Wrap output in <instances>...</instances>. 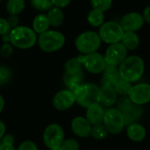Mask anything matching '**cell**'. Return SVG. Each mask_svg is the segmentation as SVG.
Segmentation results:
<instances>
[{"mask_svg":"<svg viewBox=\"0 0 150 150\" xmlns=\"http://www.w3.org/2000/svg\"><path fill=\"white\" fill-rule=\"evenodd\" d=\"M11 31V27L8 23L7 19L4 18H0V36L9 34Z\"/></svg>","mask_w":150,"mask_h":150,"instance_id":"e575fe53","label":"cell"},{"mask_svg":"<svg viewBox=\"0 0 150 150\" xmlns=\"http://www.w3.org/2000/svg\"><path fill=\"white\" fill-rule=\"evenodd\" d=\"M30 2L33 8L39 11H48L53 7L51 0H30Z\"/></svg>","mask_w":150,"mask_h":150,"instance_id":"f546056e","label":"cell"},{"mask_svg":"<svg viewBox=\"0 0 150 150\" xmlns=\"http://www.w3.org/2000/svg\"><path fill=\"white\" fill-rule=\"evenodd\" d=\"M2 1H3V0H0V3H1V2H2Z\"/></svg>","mask_w":150,"mask_h":150,"instance_id":"f6af8a7d","label":"cell"},{"mask_svg":"<svg viewBox=\"0 0 150 150\" xmlns=\"http://www.w3.org/2000/svg\"><path fill=\"white\" fill-rule=\"evenodd\" d=\"M121 79L133 83L139 81L145 72V62L139 55H129L118 67Z\"/></svg>","mask_w":150,"mask_h":150,"instance_id":"6da1fadb","label":"cell"},{"mask_svg":"<svg viewBox=\"0 0 150 150\" xmlns=\"http://www.w3.org/2000/svg\"><path fill=\"white\" fill-rule=\"evenodd\" d=\"M25 7V0H7L6 11L9 15H18Z\"/></svg>","mask_w":150,"mask_h":150,"instance_id":"603a6c76","label":"cell"},{"mask_svg":"<svg viewBox=\"0 0 150 150\" xmlns=\"http://www.w3.org/2000/svg\"><path fill=\"white\" fill-rule=\"evenodd\" d=\"M76 57L82 63L83 69L91 74L98 75L103 73L107 65L104 55L98 52L87 54H80Z\"/></svg>","mask_w":150,"mask_h":150,"instance_id":"ba28073f","label":"cell"},{"mask_svg":"<svg viewBox=\"0 0 150 150\" xmlns=\"http://www.w3.org/2000/svg\"><path fill=\"white\" fill-rule=\"evenodd\" d=\"M0 150H17L15 149V147L11 144H4V143H1L0 145Z\"/></svg>","mask_w":150,"mask_h":150,"instance_id":"60d3db41","label":"cell"},{"mask_svg":"<svg viewBox=\"0 0 150 150\" xmlns=\"http://www.w3.org/2000/svg\"><path fill=\"white\" fill-rule=\"evenodd\" d=\"M66 39L62 33L55 30H47L38 35L37 43L40 48L46 53H53L60 50L65 44Z\"/></svg>","mask_w":150,"mask_h":150,"instance_id":"277c9868","label":"cell"},{"mask_svg":"<svg viewBox=\"0 0 150 150\" xmlns=\"http://www.w3.org/2000/svg\"><path fill=\"white\" fill-rule=\"evenodd\" d=\"M11 78V71L6 67H0V85L8 83Z\"/></svg>","mask_w":150,"mask_h":150,"instance_id":"d6a6232c","label":"cell"},{"mask_svg":"<svg viewBox=\"0 0 150 150\" xmlns=\"http://www.w3.org/2000/svg\"><path fill=\"white\" fill-rule=\"evenodd\" d=\"M11 44L19 49H29L33 47L38 40V34L32 27L18 25L11 29L10 33Z\"/></svg>","mask_w":150,"mask_h":150,"instance_id":"7a4b0ae2","label":"cell"},{"mask_svg":"<svg viewBox=\"0 0 150 150\" xmlns=\"http://www.w3.org/2000/svg\"><path fill=\"white\" fill-rule=\"evenodd\" d=\"M65 140L63 128L58 124L48 125L43 133V142L49 149L61 147Z\"/></svg>","mask_w":150,"mask_h":150,"instance_id":"9c48e42d","label":"cell"},{"mask_svg":"<svg viewBox=\"0 0 150 150\" xmlns=\"http://www.w3.org/2000/svg\"><path fill=\"white\" fill-rule=\"evenodd\" d=\"M132 86H133L132 83H130L123 79H120L113 87H114L115 91L117 92L118 96L124 97V96H128Z\"/></svg>","mask_w":150,"mask_h":150,"instance_id":"f1b7e54d","label":"cell"},{"mask_svg":"<svg viewBox=\"0 0 150 150\" xmlns=\"http://www.w3.org/2000/svg\"><path fill=\"white\" fill-rule=\"evenodd\" d=\"M4 97L0 94V113L4 110Z\"/></svg>","mask_w":150,"mask_h":150,"instance_id":"7bdbcfd3","label":"cell"},{"mask_svg":"<svg viewBox=\"0 0 150 150\" xmlns=\"http://www.w3.org/2000/svg\"><path fill=\"white\" fill-rule=\"evenodd\" d=\"M145 20L142 13L131 11L126 13L120 19V25L125 32H134L141 30L144 25Z\"/></svg>","mask_w":150,"mask_h":150,"instance_id":"8fae6325","label":"cell"},{"mask_svg":"<svg viewBox=\"0 0 150 150\" xmlns=\"http://www.w3.org/2000/svg\"><path fill=\"white\" fill-rule=\"evenodd\" d=\"M87 21L93 27H100L105 22V12H103L99 10H97V9H92L88 13Z\"/></svg>","mask_w":150,"mask_h":150,"instance_id":"7402d4cb","label":"cell"},{"mask_svg":"<svg viewBox=\"0 0 150 150\" xmlns=\"http://www.w3.org/2000/svg\"><path fill=\"white\" fill-rule=\"evenodd\" d=\"M72 0H51L53 6L54 7H58L61 9H63L67 6L69 5V4L71 3Z\"/></svg>","mask_w":150,"mask_h":150,"instance_id":"74e56055","label":"cell"},{"mask_svg":"<svg viewBox=\"0 0 150 150\" xmlns=\"http://www.w3.org/2000/svg\"><path fill=\"white\" fill-rule=\"evenodd\" d=\"M83 78V72L78 73V74H64L63 76V82L65 85L69 88V90L79 85L82 83Z\"/></svg>","mask_w":150,"mask_h":150,"instance_id":"484cf974","label":"cell"},{"mask_svg":"<svg viewBox=\"0 0 150 150\" xmlns=\"http://www.w3.org/2000/svg\"><path fill=\"white\" fill-rule=\"evenodd\" d=\"M142 106L137 105H134V106L128 112H127L125 114H123L126 126L135 123L140 119V117L142 116Z\"/></svg>","mask_w":150,"mask_h":150,"instance_id":"cb8c5ba5","label":"cell"},{"mask_svg":"<svg viewBox=\"0 0 150 150\" xmlns=\"http://www.w3.org/2000/svg\"><path fill=\"white\" fill-rule=\"evenodd\" d=\"M5 129H6L5 124L2 120H0V141L5 134Z\"/></svg>","mask_w":150,"mask_h":150,"instance_id":"b9f144b4","label":"cell"},{"mask_svg":"<svg viewBox=\"0 0 150 150\" xmlns=\"http://www.w3.org/2000/svg\"><path fill=\"white\" fill-rule=\"evenodd\" d=\"M108 134H109V133L103 124L92 126L91 133V136L92 138L98 140V141H101V140L105 139L108 136Z\"/></svg>","mask_w":150,"mask_h":150,"instance_id":"83f0119b","label":"cell"},{"mask_svg":"<svg viewBox=\"0 0 150 150\" xmlns=\"http://www.w3.org/2000/svg\"><path fill=\"white\" fill-rule=\"evenodd\" d=\"M103 125L105 127L109 134H119L126 127L124 115L116 107H110L105 110Z\"/></svg>","mask_w":150,"mask_h":150,"instance_id":"52a82bcc","label":"cell"},{"mask_svg":"<svg viewBox=\"0 0 150 150\" xmlns=\"http://www.w3.org/2000/svg\"><path fill=\"white\" fill-rule=\"evenodd\" d=\"M83 65L77 59V57L70 58L65 63L64 69L67 74H78L83 73Z\"/></svg>","mask_w":150,"mask_h":150,"instance_id":"d4e9b609","label":"cell"},{"mask_svg":"<svg viewBox=\"0 0 150 150\" xmlns=\"http://www.w3.org/2000/svg\"><path fill=\"white\" fill-rule=\"evenodd\" d=\"M79 143L75 139H67L64 140L62 144L61 145V149L62 150H79Z\"/></svg>","mask_w":150,"mask_h":150,"instance_id":"1f68e13d","label":"cell"},{"mask_svg":"<svg viewBox=\"0 0 150 150\" xmlns=\"http://www.w3.org/2000/svg\"><path fill=\"white\" fill-rule=\"evenodd\" d=\"M127 135L132 142H141L146 138L147 131L143 125L135 122L127 126Z\"/></svg>","mask_w":150,"mask_h":150,"instance_id":"e0dca14e","label":"cell"},{"mask_svg":"<svg viewBox=\"0 0 150 150\" xmlns=\"http://www.w3.org/2000/svg\"><path fill=\"white\" fill-rule=\"evenodd\" d=\"M0 67H1V66H0Z\"/></svg>","mask_w":150,"mask_h":150,"instance_id":"bcb514c9","label":"cell"},{"mask_svg":"<svg viewBox=\"0 0 150 150\" xmlns=\"http://www.w3.org/2000/svg\"><path fill=\"white\" fill-rule=\"evenodd\" d=\"M140 37L134 32H125L121 40V43L128 51H134L140 46Z\"/></svg>","mask_w":150,"mask_h":150,"instance_id":"ffe728a7","label":"cell"},{"mask_svg":"<svg viewBox=\"0 0 150 150\" xmlns=\"http://www.w3.org/2000/svg\"><path fill=\"white\" fill-rule=\"evenodd\" d=\"M13 46L11 43H4L0 47V55L3 58H9L13 53Z\"/></svg>","mask_w":150,"mask_h":150,"instance_id":"836d02e7","label":"cell"},{"mask_svg":"<svg viewBox=\"0 0 150 150\" xmlns=\"http://www.w3.org/2000/svg\"><path fill=\"white\" fill-rule=\"evenodd\" d=\"M134 104L132 102V100L128 96H124L118 98L116 103V108L120 112H122V114H125L134 106Z\"/></svg>","mask_w":150,"mask_h":150,"instance_id":"4316f807","label":"cell"},{"mask_svg":"<svg viewBox=\"0 0 150 150\" xmlns=\"http://www.w3.org/2000/svg\"><path fill=\"white\" fill-rule=\"evenodd\" d=\"M142 16L144 18L145 22H147L148 24H150V5H148L142 12Z\"/></svg>","mask_w":150,"mask_h":150,"instance_id":"ab89813d","label":"cell"},{"mask_svg":"<svg viewBox=\"0 0 150 150\" xmlns=\"http://www.w3.org/2000/svg\"><path fill=\"white\" fill-rule=\"evenodd\" d=\"M1 142L2 143H4V144H11L13 145L14 143V137L11 134H4V136L2 138L1 140Z\"/></svg>","mask_w":150,"mask_h":150,"instance_id":"f35d334b","label":"cell"},{"mask_svg":"<svg viewBox=\"0 0 150 150\" xmlns=\"http://www.w3.org/2000/svg\"><path fill=\"white\" fill-rule=\"evenodd\" d=\"M102 40L98 35V33L93 31H85L80 33L76 40L75 46L81 54H87L94 52H98L101 47Z\"/></svg>","mask_w":150,"mask_h":150,"instance_id":"5b68a950","label":"cell"},{"mask_svg":"<svg viewBox=\"0 0 150 150\" xmlns=\"http://www.w3.org/2000/svg\"><path fill=\"white\" fill-rule=\"evenodd\" d=\"M128 50L121 42L109 45L104 54L107 65L119 67L124 60L128 56Z\"/></svg>","mask_w":150,"mask_h":150,"instance_id":"30bf717a","label":"cell"},{"mask_svg":"<svg viewBox=\"0 0 150 150\" xmlns=\"http://www.w3.org/2000/svg\"><path fill=\"white\" fill-rule=\"evenodd\" d=\"M125 31L120 23L115 21H105L98 30V35L102 42L112 45L121 41Z\"/></svg>","mask_w":150,"mask_h":150,"instance_id":"8992f818","label":"cell"},{"mask_svg":"<svg viewBox=\"0 0 150 150\" xmlns=\"http://www.w3.org/2000/svg\"><path fill=\"white\" fill-rule=\"evenodd\" d=\"M128 97L134 105H144L150 102V84L142 83L133 85Z\"/></svg>","mask_w":150,"mask_h":150,"instance_id":"7c38bea8","label":"cell"},{"mask_svg":"<svg viewBox=\"0 0 150 150\" xmlns=\"http://www.w3.org/2000/svg\"><path fill=\"white\" fill-rule=\"evenodd\" d=\"M105 112V110L104 109V106L99 103H97L86 108L85 118L91 123V126L103 124Z\"/></svg>","mask_w":150,"mask_h":150,"instance_id":"2e32d148","label":"cell"},{"mask_svg":"<svg viewBox=\"0 0 150 150\" xmlns=\"http://www.w3.org/2000/svg\"><path fill=\"white\" fill-rule=\"evenodd\" d=\"M92 9L99 10L103 12L107 11L112 5V0H90Z\"/></svg>","mask_w":150,"mask_h":150,"instance_id":"4dcf8cb0","label":"cell"},{"mask_svg":"<svg viewBox=\"0 0 150 150\" xmlns=\"http://www.w3.org/2000/svg\"><path fill=\"white\" fill-rule=\"evenodd\" d=\"M8 23L10 24L11 29L17 27L19 25V18L18 15H9L8 18H6Z\"/></svg>","mask_w":150,"mask_h":150,"instance_id":"8d00e7d4","label":"cell"},{"mask_svg":"<svg viewBox=\"0 0 150 150\" xmlns=\"http://www.w3.org/2000/svg\"><path fill=\"white\" fill-rule=\"evenodd\" d=\"M17 150H38V147L32 141H25L18 146Z\"/></svg>","mask_w":150,"mask_h":150,"instance_id":"d590c367","label":"cell"},{"mask_svg":"<svg viewBox=\"0 0 150 150\" xmlns=\"http://www.w3.org/2000/svg\"><path fill=\"white\" fill-rule=\"evenodd\" d=\"M121 79L119 68L112 65H106L102 73V83L114 86Z\"/></svg>","mask_w":150,"mask_h":150,"instance_id":"ac0fdd59","label":"cell"},{"mask_svg":"<svg viewBox=\"0 0 150 150\" xmlns=\"http://www.w3.org/2000/svg\"><path fill=\"white\" fill-rule=\"evenodd\" d=\"M53 106L58 111H67L76 103V97L70 90L58 91L53 98Z\"/></svg>","mask_w":150,"mask_h":150,"instance_id":"4fadbf2b","label":"cell"},{"mask_svg":"<svg viewBox=\"0 0 150 150\" xmlns=\"http://www.w3.org/2000/svg\"><path fill=\"white\" fill-rule=\"evenodd\" d=\"M71 130L79 138H87L91 136L92 126L85 117L77 116L71 121Z\"/></svg>","mask_w":150,"mask_h":150,"instance_id":"5bb4252c","label":"cell"},{"mask_svg":"<svg viewBox=\"0 0 150 150\" xmlns=\"http://www.w3.org/2000/svg\"><path fill=\"white\" fill-rule=\"evenodd\" d=\"M50 150H62L61 149V147H58V148H54V149H52Z\"/></svg>","mask_w":150,"mask_h":150,"instance_id":"ee69618b","label":"cell"},{"mask_svg":"<svg viewBox=\"0 0 150 150\" xmlns=\"http://www.w3.org/2000/svg\"><path fill=\"white\" fill-rule=\"evenodd\" d=\"M47 16L49 20L50 26L59 27L64 22V13L62 9L53 6L47 13Z\"/></svg>","mask_w":150,"mask_h":150,"instance_id":"44dd1931","label":"cell"},{"mask_svg":"<svg viewBox=\"0 0 150 150\" xmlns=\"http://www.w3.org/2000/svg\"><path fill=\"white\" fill-rule=\"evenodd\" d=\"M70 91L76 97V103L83 107H89L91 105L98 103L99 87L94 83H81Z\"/></svg>","mask_w":150,"mask_h":150,"instance_id":"3957f363","label":"cell"},{"mask_svg":"<svg viewBox=\"0 0 150 150\" xmlns=\"http://www.w3.org/2000/svg\"><path fill=\"white\" fill-rule=\"evenodd\" d=\"M49 27H50V24L47 14L40 13L33 18L32 23V28L38 35L49 30Z\"/></svg>","mask_w":150,"mask_h":150,"instance_id":"d6986e66","label":"cell"},{"mask_svg":"<svg viewBox=\"0 0 150 150\" xmlns=\"http://www.w3.org/2000/svg\"><path fill=\"white\" fill-rule=\"evenodd\" d=\"M118 100V94L112 85L102 84L99 87V100L98 103L105 107H113Z\"/></svg>","mask_w":150,"mask_h":150,"instance_id":"9a60e30c","label":"cell"}]
</instances>
